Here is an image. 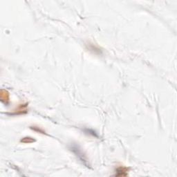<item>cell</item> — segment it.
<instances>
[{"label":"cell","instance_id":"cell-1","mask_svg":"<svg viewBox=\"0 0 177 177\" xmlns=\"http://www.w3.org/2000/svg\"><path fill=\"white\" fill-rule=\"evenodd\" d=\"M71 151H73L75 154H76L77 155V156H78L79 159L82 160V162H84V164L86 165L88 167V165H87V160H86V158L85 157V155L83 154V153L81 151V149H80L78 148V147H77V145H73L71 147Z\"/></svg>","mask_w":177,"mask_h":177},{"label":"cell","instance_id":"cell-2","mask_svg":"<svg viewBox=\"0 0 177 177\" xmlns=\"http://www.w3.org/2000/svg\"><path fill=\"white\" fill-rule=\"evenodd\" d=\"M27 107L28 103L20 104V105L13 111V113L10 114V115H20L26 114V112H27Z\"/></svg>","mask_w":177,"mask_h":177},{"label":"cell","instance_id":"cell-3","mask_svg":"<svg viewBox=\"0 0 177 177\" xmlns=\"http://www.w3.org/2000/svg\"><path fill=\"white\" fill-rule=\"evenodd\" d=\"M130 170V168L124 166H120L116 169V176H126L128 175V171Z\"/></svg>","mask_w":177,"mask_h":177},{"label":"cell","instance_id":"cell-4","mask_svg":"<svg viewBox=\"0 0 177 177\" xmlns=\"http://www.w3.org/2000/svg\"><path fill=\"white\" fill-rule=\"evenodd\" d=\"M0 98H1V100L2 103L7 104L9 103L10 100V95L9 93L7 90L2 89L1 92H0Z\"/></svg>","mask_w":177,"mask_h":177},{"label":"cell","instance_id":"cell-5","mask_svg":"<svg viewBox=\"0 0 177 177\" xmlns=\"http://www.w3.org/2000/svg\"><path fill=\"white\" fill-rule=\"evenodd\" d=\"M36 139L32 137H29V136H26V137L23 138L22 139H21L20 142L22 143L25 144H29V143H33L34 142H36Z\"/></svg>","mask_w":177,"mask_h":177},{"label":"cell","instance_id":"cell-6","mask_svg":"<svg viewBox=\"0 0 177 177\" xmlns=\"http://www.w3.org/2000/svg\"><path fill=\"white\" fill-rule=\"evenodd\" d=\"M31 129H32V130H33L35 131H36V132H39L40 134H46L45 131L40 127H31Z\"/></svg>","mask_w":177,"mask_h":177}]
</instances>
